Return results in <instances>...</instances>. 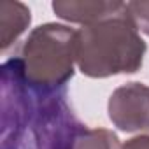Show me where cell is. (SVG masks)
<instances>
[{
  "label": "cell",
  "mask_w": 149,
  "mask_h": 149,
  "mask_svg": "<svg viewBox=\"0 0 149 149\" xmlns=\"http://www.w3.org/2000/svg\"><path fill=\"white\" fill-rule=\"evenodd\" d=\"M77 33L63 25H44L32 32L18 56L26 84L37 93H58L72 76V54Z\"/></svg>",
  "instance_id": "cell-1"
},
{
  "label": "cell",
  "mask_w": 149,
  "mask_h": 149,
  "mask_svg": "<svg viewBox=\"0 0 149 149\" xmlns=\"http://www.w3.org/2000/svg\"><path fill=\"white\" fill-rule=\"evenodd\" d=\"M121 91L133 105L139 107V111H149V88L133 83L128 88H121ZM116 123L119 125L121 130H128V132L137 130V128L149 130V112H130L116 119Z\"/></svg>",
  "instance_id": "cell-2"
},
{
  "label": "cell",
  "mask_w": 149,
  "mask_h": 149,
  "mask_svg": "<svg viewBox=\"0 0 149 149\" xmlns=\"http://www.w3.org/2000/svg\"><path fill=\"white\" fill-rule=\"evenodd\" d=\"M30 23V11L18 2L0 4V28H2V47L6 49Z\"/></svg>",
  "instance_id": "cell-3"
}]
</instances>
